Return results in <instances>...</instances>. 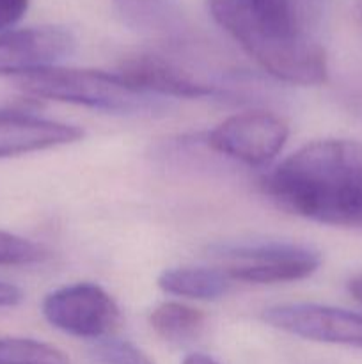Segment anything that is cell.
I'll return each mask as SVG.
<instances>
[{"label": "cell", "mask_w": 362, "mask_h": 364, "mask_svg": "<svg viewBox=\"0 0 362 364\" xmlns=\"http://www.w3.org/2000/svg\"><path fill=\"white\" fill-rule=\"evenodd\" d=\"M216 23L277 80L318 85L329 66L314 0H209Z\"/></svg>", "instance_id": "cell-1"}, {"label": "cell", "mask_w": 362, "mask_h": 364, "mask_svg": "<svg viewBox=\"0 0 362 364\" xmlns=\"http://www.w3.org/2000/svg\"><path fill=\"white\" fill-rule=\"evenodd\" d=\"M280 208L330 226H362V144L325 139L305 144L261 180Z\"/></svg>", "instance_id": "cell-2"}, {"label": "cell", "mask_w": 362, "mask_h": 364, "mask_svg": "<svg viewBox=\"0 0 362 364\" xmlns=\"http://www.w3.org/2000/svg\"><path fill=\"white\" fill-rule=\"evenodd\" d=\"M18 87L27 96L75 103L103 112L151 116L169 109L160 96L148 95L128 84L119 73L98 70L48 68L18 78Z\"/></svg>", "instance_id": "cell-3"}, {"label": "cell", "mask_w": 362, "mask_h": 364, "mask_svg": "<svg viewBox=\"0 0 362 364\" xmlns=\"http://www.w3.org/2000/svg\"><path fill=\"white\" fill-rule=\"evenodd\" d=\"M213 256L224 262L229 279L241 283L275 284L309 277L318 270L322 258L307 245L287 242L220 245Z\"/></svg>", "instance_id": "cell-4"}, {"label": "cell", "mask_w": 362, "mask_h": 364, "mask_svg": "<svg viewBox=\"0 0 362 364\" xmlns=\"http://www.w3.org/2000/svg\"><path fill=\"white\" fill-rule=\"evenodd\" d=\"M43 315L62 333L87 340H103L116 331L121 311L102 287L77 283L52 291L43 301Z\"/></svg>", "instance_id": "cell-5"}, {"label": "cell", "mask_w": 362, "mask_h": 364, "mask_svg": "<svg viewBox=\"0 0 362 364\" xmlns=\"http://www.w3.org/2000/svg\"><path fill=\"white\" fill-rule=\"evenodd\" d=\"M290 128L270 112H243L227 117L206 135L213 151L252 167L272 162L284 148Z\"/></svg>", "instance_id": "cell-6"}, {"label": "cell", "mask_w": 362, "mask_h": 364, "mask_svg": "<svg viewBox=\"0 0 362 364\" xmlns=\"http://www.w3.org/2000/svg\"><path fill=\"white\" fill-rule=\"evenodd\" d=\"M263 318L275 329L319 343L362 348V315L319 304H279Z\"/></svg>", "instance_id": "cell-7"}, {"label": "cell", "mask_w": 362, "mask_h": 364, "mask_svg": "<svg viewBox=\"0 0 362 364\" xmlns=\"http://www.w3.org/2000/svg\"><path fill=\"white\" fill-rule=\"evenodd\" d=\"M75 48V39L66 28L43 27L18 28L0 34V77L35 73L55 66Z\"/></svg>", "instance_id": "cell-8"}, {"label": "cell", "mask_w": 362, "mask_h": 364, "mask_svg": "<svg viewBox=\"0 0 362 364\" xmlns=\"http://www.w3.org/2000/svg\"><path fill=\"white\" fill-rule=\"evenodd\" d=\"M117 73L135 89L148 95L174 96V98H209V96H226V89L215 84L197 80L176 64L162 59L153 53H138L123 60Z\"/></svg>", "instance_id": "cell-9"}, {"label": "cell", "mask_w": 362, "mask_h": 364, "mask_svg": "<svg viewBox=\"0 0 362 364\" xmlns=\"http://www.w3.org/2000/svg\"><path fill=\"white\" fill-rule=\"evenodd\" d=\"M84 137L75 124L45 119L25 110H0V159L71 144Z\"/></svg>", "instance_id": "cell-10"}, {"label": "cell", "mask_w": 362, "mask_h": 364, "mask_svg": "<svg viewBox=\"0 0 362 364\" xmlns=\"http://www.w3.org/2000/svg\"><path fill=\"white\" fill-rule=\"evenodd\" d=\"M124 25L138 34L177 41L187 34V23L172 0H112Z\"/></svg>", "instance_id": "cell-11"}, {"label": "cell", "mask_w": 362, "mask_h": 364, "mask_svg": "<svg viewBox=\"0 0 362 364\" xmlns=\"http://www.w3.org/2000/svg\"><path fill=\"white\" fill-rule=\"evenodd\" d=\"M229 277L215 269H170L158 277V287L177 297L213 301L229 291Z\"/></svg>", "instance_id": "cell-12"}, {"label": "cell", "mask_w": 362, "mask_h": 364, "mask_svg": "<svg viewBox=\"0 0 362 364\" xmlns=\"http://www.w3.org/2000/svg\"><path fill=\"white\" fill-rule=\"evenodd\" d=\"M151 327L160 338L170 343L195 340L204 327V315L199 309L180 302H163L151 313Z\"/></svg>", "instance_id": "cell-13"}, {"label": "cell", "mask_w": 362, "mask_h": 364, "mask_svg": "<svg viewBox=\"0 0 362 364\" xmlns=\"http://www.w3.org/2000/svg\"><path fill=\"white\" fill-rule=\"evenodd\" d=\"M0 364H70L59 348L28 338H0Z\"/></svg>", "instance_id": "cell-14"}, {"label": "cell", "mask_w": 362, "mask_h": 364, "mask_svg": "<svg viewBox=\"0 0 362 364\" xmlns=\"http://www.w3.org/2000/svg\"><path fill=\"white\" fill-rule=\"evenodd\" d=\"M48 258L43 245L18 235L0 231V267L34 265Z\"/></svg>", "instance_id": "cell-15"}, {"label": "cell", "mask_w": 362, "mask_h": 364, "mask_svg": "<svg viewBox=\"0 0 362 364\" xmlns=\"http://www.w3.org/2000/svg\"><path fill=\"white\" fill-rule=\"evenodd\" d=\"M91 355L98 364H155L133 343L116 338H103L96 341L91 348Z\"/></svg>", "instance_id": "cell-16"}, {"label": "cell", "mask_w": 362, "mask_h": 364, "mask_svg": "<svg viewBox=\"0 0 362 364\" xmlns=\"http://www.w3.org/2000/svg\"><path fill=\"white\" fill-rule=\"evenodd\" d=\"M28 0H0V31L13 27L25 16Z\"/></svg>", "instance_id": "cell-17"}, {"label": "cell", "mask_w": 362, "mask_h": 364, "mask_svg": "<svg viewBox=\"0 0 362 364\" xmlns=\"http://www.w3.org/2000/svg\"><path fill=\"white\" fill-rule=\"evenodd\" d=\"M23 301V291L16 284L0 281V308H14Z\"/></svg>", "instance_id": "cell-18"}, {"label": "cell", "mask_w": 362, "mask_h": 364, "mask_svg": "<svg viewBox=\"0 0 362 364\" xmlns=\"http://www.w3.org/2000/svg\"><path fill=\"white\" fill-rule=\"evenodd\" d=\"M348 290H350V294L353 295L355 301L362 304V274L361 276H355L353 279H350V283H348Z\"/></svg>", "instance_id": "cell-19"}, {"label": "cell", "mask_w": 362, "mask_h": 364, "mask_svg": "<svg viewBox=\"0 0 362 364\" xmlns=\"http://www.w3.org/2000/svg\"><path fill=\"white\" fill-rule=\"evenodd\" d=\"M183 364H219V363L213 361L209 355L199 354V352H195V354H188L187 358L183 359Z\"/></svg>", "instance_id": "cell-20"}, {"label": "cell", "mask_w": 362, "mask_h": 364, "mask_svg": "<svg viewBox=\"0 0 362 364\" xmlns=\"http://www.w3.org/2000/svg\"><path fill=\"white\" fill-rule=\"evenodd\" d=\"M358 20H361V23H362V0H361V4H358Z\"/></svg>", "instance_id": "cell-21"}]
</instances>
